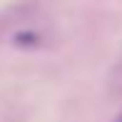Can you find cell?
Listing matches in <instances>:
<instances>
[{
	"label": "cell",
	"instance_id": "1",
	"mask_svg": "<svg viewBox=\"0 0 122 122\" xmlns=\"http://www.w3.org/2000/svg\"><path fill=\"white\" fill-rule=\"evenodd\" d=\"M37 40H40V37H37L35 32H18V35H15V45H20V47H35Z\"/></svg>",
	"mask_w": 122,
	"mask_h": 122
},
{
	"label": "cell",
	"instance_id": "2",
	"mask_svg": "<svg viewBox=\"0 0 122 122\" xmlns=\"http://www.w3.org/2000/svg\"><path fill=\"white\" fill-rule=\"evenodd\" d=\"M115 122H122V115H120V117H117V120H115Z\"/></svg>",
	"mask_w": 122,
	"mask_h": 122
}]
</instances>
